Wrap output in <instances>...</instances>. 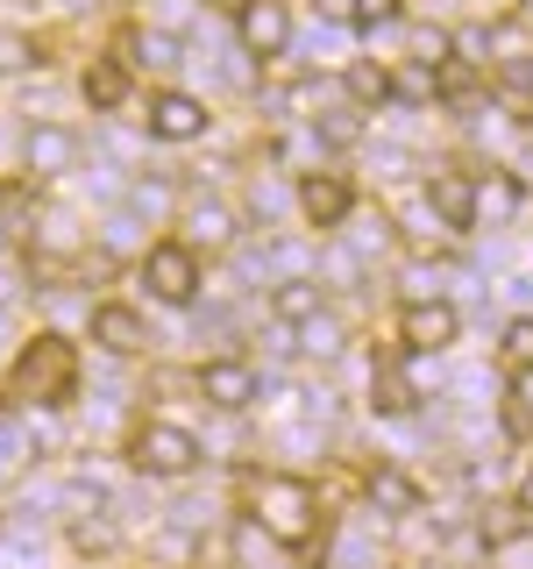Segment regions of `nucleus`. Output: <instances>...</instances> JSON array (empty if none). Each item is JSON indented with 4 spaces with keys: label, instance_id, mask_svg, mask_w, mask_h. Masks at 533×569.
I'll use <instances>...</instances> for the list:
<instances>
[{
    "label": "nucleus",
    "instance_id": "c756f323",
    "mask_svg": "<svg viewBox=\"0 0 533 569\" xmlns=\"http://www.w3.org/2000/svg\"><path fill=\"white\" fill-rule=\"evenodd\" d=\"M413 50H420V64L434 71L441 58H449V29H420V36H413Z\"/></svg>",
    "mask_w": 533,
    "mask_h": 569
},
{
    "label": "nucleus",
    "instance_id": "0eeeda50",
    "mask_svg": "<svg viewBox=\"0 0 533 569\" xmlns=\"http://www.w3.org/2000/svg\"><path fill=\"white\" fill-rule=\"evenodd\" d=\"M150 136H164V142L207 136V107L192 100V93H157V100H150Z\"/></svg>",
    "mask_w": 533,
    "mask_h": 569
},
{
    "label": "nucleus",
    "instance_id": "c9c22d12",
    "mask_svg": "<svg viewBox=\"0 0 533 569\" xmlns=\"http://www.w3.org/2000/svg\"><path fill=\"white\" fill-rule=\"evenodd\" d=\"M0 335H8V313H0Z\"/></svg>",
    "mask_w": 533,
    "mask_h": 569
},
{
    "label": "nucleus",
    "instance_id": "4be33fe9",
    "mask_svg": "<svg viewBox=\"0 0 533 569\" xmlns=\"http://www.w3.org/2000/svg\"><path fill=\"white\" fill-rule=\"evenodd\" d=\"M349 93L363 100V107H384V100H391V71H378V64H355V71H349Z\"/></svg>",
    "mask_w": 533,
    "mask_h": 569
},
{
    "label": "nucleus",
    "instance_id": "dca6fc26",
    "mask_svg": "<svg viewBox=\"0 0 533 569\" xmlns=\"http://www.w3.org/2000/svg\"><path fill=\"white\" fill-rule=\"evenodd\" d=\"M86 100L100 107V114H114L121 100H129V64H114V58H100L93 71H86Z\"/></svg>",
    "mask_w": 533,
    "mask_h": 569
},
{
    "label": "nucleus",
    "instance_id": "a211bd4d",
    "mask_svg": "<svg viewBox=\"0 0 533 569\" xmlns=\"http://www.w3.org/2000/svg\"><path fill=\"white\" fill-rule=\"evenodd\" d=\"M512 207H520V186H512V178H484V186H476V221H512Z\"/></svg>",
    "mask_w": 533,
    "mask_h": 569
},
{
    "label": "nucleus",
    "instance_id": "2f4dec72",
    "mask_svg": "<svg viewBox=\"0 0 533 569\" xmlns=\"http://www.w3.org/2000/svg\"><path fill=\"white\" fill-rule=\"evenodd\" d=\"M512 427H533V370H520V406H512Z\"/></svg>",
    "mask_w": 533,
    "mask_h": 569
},
{
    "label": "nucleus",
    "instance_id": "f8f14e48",
    "mask_svg": "<svg viewBox=\"0 0 533 569\" xmlns=\"http://www.w3.org/2000/svg\"><path fill=\"white\" fill-rule=\"evenodd\" d=\"M299 213H306L313 228H334V221L349 213V186H342L334 171H313L306 186H299Z\"/></svg>",
    "mask_w": 533,
    "mask_h": 569
},
{
    "label": "nucleus",
    "instance_id": "f704fd0d",
    "mask_svg": "<svg viewBox=\"0 0 533 569\" xmlns=\"http://www.w3.org/2000/svg\"><path fill=\"white\" fill-rule=\"evenodd\" d=\"M213 8H228V14H242V8H249V0H213Z\"/></svg>",
    "mask_w": 533,
    "mask_h": 569
},
{
    "label": "nucleus",
    "instance_id": "423d86ee",
    "mask_svg": "<svg viewBox=\"0 0 533 569\" xmlns=\"http://www.w3.org/2000/svg\"><path fill=\"white\" fill-rule=\"evenodd\" d=\"M22 164H29L36 178H64L71 164H79V136H71V129H50V121H43V129L22 136Z\"/></svg>",
    "mask_w": 533,
    "mask_h": 569
},
{
    "label": "nucleus",
    "instance_id": "7ed1b4c3",
    "mask_svg": "<svg viewBox=\"0 0 533 569\" xmlns=\"http://www.w3.org/2000/svg\"><path fill=\"white\" fill-rule=\"evenodd\" d=\"M129 456H135V470H150V477H185L192 462H200V441L171 420H150V427H135Z\"/></svg>",
    "mask_w": 533,
    "mask_h": 569
},
{
    "label": "nucleus",
    "instance_id": "473e14b6",
    "mask_svg": "<svg viewBox=\"0 0 533 569\" xmlns=\"http://www.w3.org/2000/svg\"><path fill=\"white\" fill-rule=\"evenodd\" d=\"M520 512H526V520H533V470L520 477Z\"/></svg>",
    "mask_w": 533,
    "mask_h": 569
},
{
    "label": "nucleus",
    "instance_id": "cd10ccee",
    "mask_svg": "<svg viewBox=\"0 0 533 569\" xmlns=\"http://www.w3.org/2000/svg\"><path fill=\"white\" fill-rule=\"evenodd\" d=\"M313 121H320L328 142H355V136H363V114H355V107H342V114H313Z\"/></svg>",
    "mask_w": 533,
    "mask_h": 569
},
{
    "label": "nucleus",
    "instance_id": "ddd939ff",
    "mask_svg": "<svg viewBox=\"0 0 533 569\" xmlns=\"http://www.w3.org/2000/svg\"><path fill=\"white\" fill-rule=\"evenodd\" d=\"M185 236L207 242V249H228V242H235V213H228L221 200H200V207L185 213Z\"/></svg>",
    "mask_w": 533,
    "mask_h": 569
},
{
    "label": "nucleus",
    "instance_id": "20e7f679",
    "mask_svg": "<svg viewBox=\"0 0 533 569\" xmlns=\"http://www.w3.org/2000/svg\"><path fill=\"white\" fill-rule=\"evenodd\" d=\"M142 284H150L157 299H171V307H192V292H200V257H192V242H157L150 257H142Z\"/></svg>",
    "mask_w": 533,
    "mask_h": 569
},
{
    "label": "nucleus",
    "instance_id": "9b49d317",
    "mask_svg": "<svg viewBox=\"0 0 533 569\" xmlns=\"http://www.w3.org/2000/svg\"><path fill=\"white\" fill-rule=\"evenodd\" d=\"M93 342L107 356H135L150 335H142V313L135 307H93Z\"/></svg>",
    "mask_w": 533,
    "mask_h": 569
},
{
    "label": "nucleus",
    "instance_id": "f3484780",
    "mask_svg": "<svg viewBox=\"0 0 533 569\" xmlns=\"http://www.w3.org/2000/svg\"><path fill=\"white\" fill-rule=\"evenodd\" d=\"M370 498H378L384 512H420V485L405 470H378L370 477Z\"/></svg>",
    "mask_w": 533,
    "mask_h": 569
},
{
    "label": "nucleus",
    "instance_id": "393cba45",
    "mask_svg": "<svg viewBox=\"0 0 533 569\" xmlns=\"http://www.w3.org/2000/svg\"><path fill=\"white\" fill-rule=\"evenodd\" d=\"M71 541H79L86 556H93V548H114V527L100 520V506H93V512H79V520H71Z\"/></svg>",
    "mask_w": 533,
    "mask_h": 569
},
{
    "label": "nucleus",
    "instance_id": "6ab92c4d",
    "mask_svg": "<svg viewBox=\"0 0 533 569\" xmlns=\"http://www.w3.org/2000/svg\"><path fill=\"white\" fill-rule=\"evenodd\" d=\"M299 349H306V356H342V320H334V313L299 320Z\"/></svg>",
    "mask_w": 533,
    "mask_h": 569
},
{
    "label": "nucleus",
    "instance_id": "7c9ffc66",
    "mask_svg": "<svg viewBox=\"0 0 533 569\" xmlns=\"http://www.w3.org/2000/svg\"><path fill=\"white\" fill-rule=\"evenodd\" d=\"M355 14H363L370 29H384V22H399V0H355Z\"/></svg>",
    "mask_w": 533,
    "mask_h": 569
},
{
    "label": "nucleus",
    "instance_id": "f03ea898",
    "mask_svg": "<svg viewBox=\"0 0 533 569\" xmlns=\"http://www.w3.org/2000/svg\"><path fill=\"white\" fill-rule=\"evenodd\" d=\"M71 378H79V356H71L64 335H36L14 363V399L22 406H64L71 399Z\"/></svg>",
    "mask_w": 533,
    "mask_h": 569
},
{
    "label": "nucleus",
    "instance_id": "6e6552de",
    "mask_svg": "<svg viewBox=\"0 0 533 569\" xmlns=\"http://www.w3.org/2000/svg\"><path fill=\"white\" fill-rule=\"evenodd\" d=\"M399 328H405V342H413L420 356H434V349L455 342V307H441V299H413Z\"/></svg>",
    "mask_w": 533,
    "mask_h": 569
},
{
    "label": "nucleus",
    "instance_id": "c85d7f7f",
    "mask_svg": "<svg viewBox=\"0 0 533 569\" xmlns=\"http://www.w3.org/2000/svg\"><path fill=\"white\" fill-rule=\"evenodd\" d=\"M470 93V64H441L434 71V100H462Z\"/></svg>",
    "mask_w": 533,
    "mask_h": 569
},
{
    "label": "nucleus",
    "instance_id": "72a5a7b5",
    "mask_svg": "<svg viewBox=\"0 0 533 569\" xmlns=\"http://www.w3.org/2000/svg\"><path fill=\"white\" fill-rule=\"evenodd\" d=\"M320 14H355V0H320Z\"/></svg>",
    "mask_w": 533,
    "mask_h": 569
},
{
    "label": "nucleus",
    "instance_id": "2eb2a0df",
    "mask_svg": "<svg viewBox=\"0 0 533 569\" xmlns=\"http://www.w3.org/2000/svg\"><path fill=\"white\" fill-rule=\"evenodd\" d=\"M271 313L299 328V320H313V313H328V307H320V284L313 278H284L278 292H271Z\"/></svg>",
    "mask_w": 533,
    "mask_h": 569
},
{
    "label": "nucleus",
    "instance_id": "a878e982",
    "mask_svg": "<svg viewBox=\"0 0 533 569\" xmlns=\"http://www.w3.org/2000/svg\"><path fill=\"white\" fill-rule=\"evenodd\" d=\"M370 391H378V413H405V406H413V385H405L399 370H378V385H370Z\"/></svg>",
    "mask_w": 533,
    "mask_h": 569
},
{
    "label": "nucleus",
    "instance_id": "5701e85b",
    "mask_svg": "<svg viewBox=\"0 0 533 569\" xmlns=\"http://www.w3.org/2000/svg\"><path fill=\"white\" fill-rule=\"evenodd\" d=\"M22 456H29L22 420H14V413H0V477H14V470H22Z\"/></svg>",
    "mask_w": 533,
    "mask_h": 569
},
{
    "label": "nucleus",
    "instance_id": "aec40b11",
    "mask_svg": "<svg viewBox=\"0 0 533 569\" xmlns=\"http://www.w3.org/2000/svg\"><path fill=\"white\" fill-rule=\"evenodd\" d=\"M449 50H455V64H470V71H476V64H491V50H497V43H491V29H484V22H470V29H455V36H449Z\"/></svg>",
    "mask_w": 533,
    "mask_h": 569
},
{
    "label": "nucleus",
    "instance_id": "412c9836",
    "mask_svg": "<svg viewBox=\"0 0 533 569\" xmlns=\"http://www.w3.org/2000/svg\"><path fill=\"white\" fill-rule=\"evenodd\" d=\"M391 100H405V107H426V100H434V71H426V64H405V71H391Z\"/></svg>",
    "mask_w": 533,
    "mask_h": 569
},
{
    "label": "nucleus",
    "instance_id": "bb28decb",
    "mask_svg": "<svg viewBox=\"0 0 533 569\" xmlns=\"http://www.w3.org/2000/svg\"><path fill=\"white\" fill-rule=\"evenodd\" d=\"M43 50L29 43V36H14V29H0V71H29Z\"/></svg>",
    "mask_w": 533,
    "mask_h": 569
},
{
    "label": "nucleus",
    "instance_id": "4468645a",
    "mask_svg": "<svg viewBox=\"0 0 533 569\" xmlns=\"http://www.w3.org/2000/svg\"><path fill=\"white\" fill-rule=\"evenodd\" d=\"M121 50H129V64H142V71H171L178 64V36L171 29H135Z\"/></svg>",
    "mask_w": 533,
    "mask_h": 569
},
{
    "label": "nucleus",
    "instance_id": "b1692460",
    "mask_svg": "<svg viewBox=\"0 0 533 569\" xmlns=\"http://www.w3.org/2000/svg\"><path fill=\"white\" fill-rule=\"evenodd\" d=\"M497 356H505V370H533V320H512Z\"/></svg>",
    "mask_w": 533,
    "mask_h": 569
},
{
    "label": "nucleus",
    "instance_id": "f257e3e1",
    "mask_svg": "<svg viewBox=\"0 0 533 569\" xmlns=\"http://www.w3.org/2000/svg\"><path fill=\"white\" fill-rule=\"evenodd\" d=\"M249 520L284 548H306L320 533V498H313L306 477H263V485L249 491Z\"/></svg>",
    "mask_w": 533,
    "mask_h": 569
},
{
    "label": "nucleus",
    "instance_id": "39448f33",
    "mask_svg": "<svg viewBox=\"0 0 533 569\" xmlns=\"http://www.w3.org/2000/svg\"><path fill=\"white\" fill-rule=\"evenodd\" d=\"M235 29H242V50H249V58H278V50L292 43V22H284L278 0H249V8L235 14Z\"/></svg>",
    "mask_w": 533,
    "mask_h": 569
},
{
    "label": "nucleus",
    "instance_id": "1a4fd4ad",
    "mask_svg": "<svg viewBox=\"0 0 533 569\" xmlns=\"http://www.w3.org/2000/svg\"><path fill=\"white\" fill-rule=\"evenodd\" d=\"M200 399L221 406V413H242V406L257 399V370L249 363H207L200 370Z\"/></svg>",
    "mask_w": 533,
    "mask_h": 569
},
{
    "label": "nucleus",
    "instance_id": "9d476101",
    "mask_svg": "<svg viewBox=\"0 0 533 569\" xmlns=\"http://www.w3.org/2000/svg\"><path fill=\"white\" fill-rule=\"evenodd\" d=\"M426 207L441 213V228H476V186L462 171H434L426 186Z\"/></svg>",
    "mask_w": 533,
    "mask_h": 569
}]
</instances>
